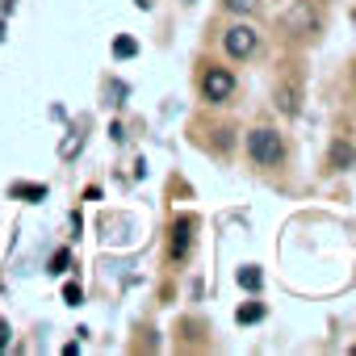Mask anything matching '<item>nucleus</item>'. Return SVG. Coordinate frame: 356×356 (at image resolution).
Returning <instances> with one entry per match:
<instances>
[{"instance_id": "nucleus-9", "label": "nucleus", "mask_w": 356, "mask_h": 356, "mask_svg": "<svg viewBox=\"0 0 356 356\" xmlns=\"http://www.w3.org/2000/svg\"><path fill=\"white\" fill-rule=\"evenodd\" d=\"M113 55H118V59H134V55H138V42L122 34V38H113Z\"/></svg>"}, {"instance_id": "nucleus-6", "label": "nucleus", "mask_w": 356, "mask_h": 356, "mask_svg": "<svg viewBox=\"0 0 356 356\" xmlns=\"http://www.w3.org/2000/svg\"><path fill=\"white\" fill-rule=\"evenodd\" d=\"M189 231H193L189 218H181V222L172 227V256H176V260H185V256H189V239H193Z\"/></svg>"}, {"instance_id": "nucleus-11", "label": "nucleus", "mask_w": 356, "mask_h": 356, "mask_svg": "<svg viewBox=\"0 0 356 356\" xmlns=\"http://www.w3.org/2000/svg\"><path fill=\"white\" fill-rule=\"evenodd\" d=\"M239 323H260L264 318V306L260 302H252V306H239V314H235Z\"/></svg>"}, {"instance_id": "nucleus-18", "label": "nucleus", "mask_w": 356, "mask_h": 356, "mask_svg": "<svg viewBox=\"0 0 356 356\" xmlns=\"http://www.w3.org/2000/svg\"><path fill=\"white\" fill-rule=\"evenodd\" d=\"M0 42H5V22H0Z\"/></svg>"}, {"instance_id": "nucleus-14", "label": "nucleus", "mask_w": 356, "mask_h": 356, "mask_svg": "<svg viewBox=\"0 0 356 356\" xmlns=\"http://www.w3.org/2000/svg\"><path fill=\"white\" fill-rule=\"evenodd\" d=\"M63 298H67V306H80V302H84V293H80V285H76V281H67V285H63Z\"/></svg>"}, {"instance_id": "nucleus-7", "label": "nucleus", "mask_w": 356, "mask_h": 356, "mask_svg": "<svg viewBox=\"0 0 356 356\" xmlns=\"http://www.w3.org/2000/svg\"><path fill=\"white\" fill-rule=\"evenodd\" d=\"M298 101H302V88H298V84H281V88H277V109H281V113L293 118V113L302 109Z\"/></svg>"}, {"instance_id": "nucleus-4", "label": "nucleus", "mask_w": 356, "mask_h": 356, "mask_svg": "<svg viewBox=\"0 0 356 356\" xmlns=\"http://www.w3.org/2000/svg\"><path fill=\"white\" fill-rule=\"evenodd\" d=\"M285 30L293 38H310L318 30V5L314 0H293V9L285 13Z\"/></svg>"}, {"instance_id": "nucleus-12", "label": "nucleus", "mask_w": 356, "mask_h": 356, "mask_svg": "<svg viewBox=\"0 0 356 356\" xmlns=\"http://www.w3.org/2000/svg\"><path fill=\"white\" fill-rule=\"evenodd\" d=\"M80 143H84L80 134H67V143L59 147V155H63V159H76V155H80Z\"/></svg>"}, {"instance_id": "nucleus-3", "label": "nucleus", "mask_w": 356, "mask_h": 356, "mask_svg": "<svg viewBox=\"0 0 356 356\" xmlns=\"http://www.w3.org/2000/svg\"><path fill=\"white\" fill-rule=\"evenodd\" d=\"M202 97H206L210 105L231 101V97H235V72H227V67H206V72H202Z\"/></svg>"}, {"instance_id": "nucleus-13", "label": "nucleus", "mask_w": 356, "mask_h": 356, "mask_svg": "<svg viewBox=\"0 0 356 356\" xmlns=\"http://www.w3.org/2000/svg\"><path fill=\"white\" fill-rule=\"evenodd\" d=\"M67 264H72V256H67V252H55V256H51V273H55V277H59V273H67Z\"/></svg>"}, {"instance_id": "nucleus-19", "label": "nucleus", "mask_w": 356, "mask_h": 356, "mask_svg": "<svg viewBox=\"0 0 356 356\" xmlns=\"http://www.w3.org/2000/svg\"><path fill=\"white\" fill-rule=\"evenodd\" d=\"M352 84H356V72H352Z\"/></svg>"}, {"instance_id": "nucleus-16", "label": "nucleus", "mask_w": 356, "mask_h": 356, "mask_svg": "<svg viewBox=\"0 0 356 356\" xmlns=\"http://www.w3.org/2000/svg\"><path fill=\"white\" fill-rule=\"evenodd\" d=\"M9 335H13V327H9L5 318H0V352H5V348H9Z\"/></svg>"}, {"instance_id": "nucleus-2", "label": "nucleus", "mask_w": 356, "mask_h": 356, "mask_svg": "<svg viewBox=\"0 0 356 356\" xmlns=\"http://www.w3.org/2000/svg\"><path fill=\"white\" fill-rule=\"evenodd\" d=\"M222 51H227L231 59H252V55L260 51V34H256V26H248V22L227 26V34H222Z\"/></svg>"}, {"instance_id": "nucleus-15", "label": "nucleus", "mask_w": 356, "mask_h": 356, "mask_svg": "<svg viewBox=\"0 0 356 356\" xmlns=\"http://www.w3.org/2000/svg\"><path fill=\"white\" fill-rule=\"evenodd\" d=\"M13 193H26V197H34V202H38V197H47V189H42V185H30V189H22V185H17Z\"/></svg>"}, {"instance_id": "nucleus-8", "label": "nucleus", "mask_w": 356, "mask_h": 356, "mask_svg": "<svg viewBox=\"0 0 356 356\" xmlns=\"http://www.w3.org/2000/svg\"><path fill=\"white\" fill-rule=\"evenodd\" d=\"M227 5V13H235V17H252L256 9H260V0H222Z\"/></svg>"}, {"instance_id": "nucleus-10", "label": "nucleus", "mask_w": 356, "mask_h": 356, "mask_svg": "<svg viewBox=\"0 0 356 356\" xmlns=\"http://www.w3.org/2000/svg\"><path fill=\"white\" fill-rule=\"evenodd\" d=\"M239 285H243V289H252V293H256V289H260V285H264V277H260V268H239Z\"/></svg>"}, {"instance_id": "nucleus-5", "label": "nucleus", "mask_w": 356, "mask_h": 356, "mask_svg": "<svg viewBox=\"0 0 356 356\" xmlns=\"http://www.w3.org/2000/svg\"><path fill=\"white\" fill-rule=\"evenodd\" d=\"M352 159H356L352 143L335 138V143H331V155H327V168H331V172H343V168H352Z\"/></svg>"}, {"instance_id": "nucleus-1", "label": "nucleus", "mask_w": 356, "mask_h": 356, "mask_svg": "<svg viewBox=\"0 0 356 356\" xmlns=\"http://www.w3.org/2000/svg\"><path fill=\"white\" fill-rule=\"evenodd\" d=\"M248 159H252L256 168H277V163L285 159V143H281V134H277L273 126H256V130H248Z\"/></svg>"}, {"instance_id": "nucleus-17", "label": "nucleus", "mask_w": 356, "mask_h": 356, "mask_svg": "<svg viewBox=\"0 0 356 356\" xmlns=\"http://www.w3.org/2000/svg\"><path fill=\"white\" fill-rule=\"evenodd\" d=\"M134 5H138V9H151V0H134Z\"/></svg>"}]
</instances>
